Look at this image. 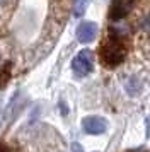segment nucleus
Here are the masks:
<instances>
[{
	"label": "nucleus",
	"instance_id": "obj_4",
	"mask_svg": "<svg viewBox=\"0 0 150 152\" xmlns=\"http://www.w3.org/2000/svg\"><path fill=\"white\" fill-rule=\"evenodd\" d=\"M97 36V24L92 21H84L79 24L77 28V39L82 43V45H87V43H92Z\"/></svg>",
	"mask_w": 150,
	"mask_h": 152
},
{
	"label": "nucleus",
	"instance_id": "obj_9",
	"mask_svg": "<svg viewBox=\"0 0 150 152\" xmlns=\"http://www.w3.org/2000/svg\"><path fill=\"white\" fill-rule=\"evenodd\" d=\"M72 151L74 152H84V149H82L79 144H72Z\"/></svg>",
	"mask_w": 150,
	"mask_h": 152
},
{
	"label": "nucleus",
	"instance_id": "obj_1",
	"mask_svg": "<svg viewBox=\"0 0 150 152\" xmlns=\"http://www.w3.org/2000/svg\"><path fill=\"white\" fill-rule=\"evenodd\" d=\"M125 46H123V36L116 34L109 29V38L101 46V60L108 67H116L125 60Z\"/></svg>",
	"mask_w": 150,
	"mask_h": 152
},
{
	"label": "nucleus",
	"instance_id": "obj_5",
	"mask_svg": "<svg viewBox=\"0 0 150 152\" xmlns=\"http://www.w3.org/2000/svg\"><path fill=\"white\" fill-rule=\"evenodd\" d=\"M133 5H135V0H113L111 9H109V17L118 21L128 14L133 9Z\"/></svg>",
	"mask_w": 150,
	"mask_h": 152
},
{
	"label": "nucleus",
	"instance_id": "obj_10",
	"mask_svg": "<svg viewBox=\"0 0 150 152\" xmlns=\"http://www.w3.org/2000/svg\"><path fill=\"white\" fill-rule=\"evenodd\" d=\"M147 138H150V118H147Z\"/></svg>",
	"mask_w": 150,
	"mask_h": 152
},
{
	"label": "nucleus",
	"instance_id": "obj_7",
	"mask_svg": "<svg viewBox=\"0 0 150 152\" xmlns=\"http://www.w3.org/2000/svg\"><path fill=\"white\" fill-rule=\"evenodd\" d=\"M89 5V0H75V5H74V15L75 17H80V15L85 14Z\"/></svg>",
	"mask_w": 150,
	"mask_h": 152
},
{
	"label": "nucleus",
	"instance_id": "obj_2",
	"mask_svg": "<svg viewBox=\"0 0 150 152\" xmlns=\"http://www.w3.org/2000/svg\"><path fill=\"white\" fill-rule=\"evenodd\" d=\"M94 69V62H92V51L89 50H82L72 60V70L75 75L79 77H85L89 75Z\"/></svg>",
	"mask_w": 150,
	"mask_h": 152
},
{
	"label": "nucleus",
	"instance_id": "obj_8",
	"mask_svg": "<svg viewBox=\"0 0 150 152\" xmlns=\"http://www.w3.org/2000/svg\"><path fill=\"white\" fill-rule=\"evenodd\" d=\"M142 28H143V31H147V33H150V14L145 17L142 21Z\"/></svg>",
	"mask_w": 150,
	"mask_h": 152
},
{
	"label": "nucleus",
	"instance_id": "obj_3",
	"mask_svg": "<svg viewBox=\"0 0 150 152\" xmlns=\"http://www.w3.org/2000/svg\"><path fill=\"white\" fill-rule=\"evenodd\" d=\"M82 128L89 135H102L108 130V121L102 116H85L82 120Z\"/></svg>",
	"mask_w": 150,
	"mask_h": 152
},
{
	"label": "nucleus",
	"instance_id": "obj_6",
	"mask_svg": "<svg viewBox=\"0 0 150 152\" xmlns=\"http://www.w3.org/2000/svg\"><path fill=\"white\" fill-rule=\"evenodd\" d=\"M12 77V63L7 62L0 67V89H5V86L9 84Z\"/></svg>",
	"mask_w": 150,
	"mask_h": 152
}]
</instances>
